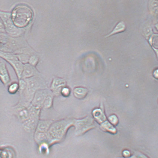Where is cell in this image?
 Returning a JSON list of instances; mask_svg holds the SVG:
<instances>
[{
  "mask_svg": "<svg viewBox=\"0 0 158 158\" xmlns=\"http://www.w3.org/2000/svg\"><path fill=\"white\" fill-rule=\"evenodd\" d=\"M122 155L123 158H128L131 156V153L129 150H125L123 151Z\"/></svg>",
  "mask_w": 158,
  "mask_h": 158,
  "instance_id": "cell-21",
  "label": "cell"
},
{
  "mask_svg": "<svg viewBox=\"0 0 158 158\" xmlns=\"http://www.w3.org/2000/svg\"><path fill=\"white\" fill-rule=\"evenodd\" d=\"M52 93H50L47 96L43 103L42 108L49 109L51 108L53 100V96L52 95Z\"/></svg>",
  "mask_w": 158,
  "mask_h": 158,
  "instance_id": "cell-13",
  "label": "cell"
},
{
  "mask_svg": "<svg viewBox=\"0 0 158 158\" xmlns=\"http://www.w3.org/2000/svg\"><path fill=\"white\" fill-rule=\"evenodd\" d=\"M0 80L5 85L10 84V78L6 64L4 62H0Z\"/></svg>",
  "mask_w": 158,
  "mask_h": 158,
  "instance_id": "cell-6",
  "label": "cell"
},
{
  "mask_svg": "<svg viewBox=\"0 0 158 158\" xmlns=\"http://www.w3.org/2000/svg\"><path fill=\"white\" fill-rule=\"evenodd\" d=\"M88 90L82 87H77L74 88L73 93L74 97L78 99H84L88 95Z\"/></svg>",
  "mask_w": 158,
  "mask_h": 158,
  "instance_id": "cell-10",
  "label": "cell"
},
{
  "mask_svg": "<svg viewBox=\"0 0 158 158\" xmlns=\"http://www.w3.org/2000/svg\"><path fill=\"white\" fill-rule=\"evenodd\" d=\"M92 114L94 119L100 124L106 121V117L104 111L102 109H95L93 111Z\"/></svg>",
  "mask_w": 158,
  "mask_h": 158,
  "instance_id": "cell-9",
  "label": "cell"
},
{
  "mask_svg": "<svg viewBox=\"0 0 158 158\" xmlns=\"http://www.w3.org/2000/svg\"><path fill=\"white\" fill-rule=\"evenodd\" d=\"M153 75L154 76V77L156 78V79H157L158 78V70H156L154 71L153 73Z\"/></svg>",
  "mask_w": 158,
  "mask_h": 158,
  "instance_id": "cell-23",
  "label": "cell"
},
{
  "mask_svg": "<svg viewBox=\"0 0 158 158\" xmlns=\"http://www.w3.org/2000/svg\"><path fill=\"white\" fill-rule=\"evenodd\" d=\"M0 57L11 65L19 79H21L24 64L19 61L17 55L12 53L0 51Z\"/></svg>",
  "mask_w": 158,
  "mask_h": 158,
  "instance_id": "cell-2",
  "label": "cell"
},
{
  "mask_svg": "<svg viewBox=\"0 0 158 158\" xmlns=\"http://www.w3.org/2000/svg\"><path fill=\"white\" fill-rule=\"evenodd\" d=\"M117 158H150L148 156L145 155L142 152H139L135 151L134 152L132 155H131L130 157L128 158H123L119 157Z\"/></svg>",
  "mask_w": 158,
  "mask_h": 158,
  "instance_id": "cell-15",
  "label": "cell"
},
{
  "mask_svg": "<svg viewBox=\"0 0 158 158\" xmlns=\"http://www.w3.org/2000/svg\"><path fill=\"white\" fill-rule=\"evenodd\" d=\"M109 122L113 126H116L119 122L117 116L112 115L108 117Z\"/></svg>",
  "mask_w": 158,
  "mask_h": 158,
  "instance_id": "cell-18",
  "label": "cell"
},
{
  "mask_svg": "<svg viewBox=\"0 0 158 158\" xmlns=\"http://www.w3.org/2000/svg\"><path fill=\"white\" fill-rule=\"evenodd\" d=\"M4 44L0 42V51L3 52L4 50Z\"/></svg>",
  "mask_w": 158,
  "mask_h": 158,
  "instance_id": "cell-22",
  "label": "cell"
},
{
  "mask_svg": "<svg viewBox=\"0 0 158 158\" xmlns=\"http://www.w3.org/2000/svg\"><path fill=\"white\" fill-rule=\"evenodd\" d=\"M73 122L77 135H82L94 127L93 120L89 117L82 119L74 120Z\"/></svg>",
  "mask_w": 158,
  "mask_h": 158,
  "instance_id": "cell-3",
  "label": "cell"
},
{
  "mask_svg": "<svg viewBox=\"0 0 158 158\" xmlns=\"http://www.w3.org/2000/svg\"><path fill=\"white\" fill-rule=\"evenodd\" d=\"M4 24L6 33L10 37H17L22 33L21 28H18L14 24L12 19L4 23Z\"/></svg>",
  "mask_w": 158,
  "mask_h": 158,
  "instance_id": "cell-5",
  "label": "cell"
},
{
  "mask_svg": "<svg viewBox=\"0 0 158 158\" xmlns=\"http://www.w3.org/2000/svg\"><path fill=\"white\" fill-rule=\"evenodd\" d=\"M100 125L101 128L103 131L114 134L117 133V129L109 121H105Z\"/></svg>",
  "mask_w": 158,
  "mask_h": 158,
  "instance_id": "cell-11",
  "label": "cell"
},
{
  "mask_svg": "<svg viewBox=\"0 0 158 158\" xmlns=\"http://www.w3.org/2000/svg\"><path fill=\"white\" fill-rule=\"evenodd\" d=\"M126 25H125L124 22L123 21L119 22L116 25L113 31L110 34L106 36V37H110V36L114 35V34L124 32L125 29H126Z\"/></svg>",
  "mask_w": 158,
  "mask_h": 158,
  "instance_id": "cell-12",
  "label": "cell"
},
{
  "mask_svg": "<svg viewBox=\"0 0 158 158\" xmlns=\"http://www.w3.org/2000/svg\"><path fill=\"white\" fill-rule=\"evenodd\" d=\"M66 83L64 79L56 78L53 80L51 86V91L54 95L59 96L60 94L61 90L66 86Z\"/></svg>",
  "mask_w": 158,
  "mask_h": 158,
  "instance_id": "cell-7",
  "label": "cell"
},
{
  "mask_svg": "<svg viewBox=\"0 0 158 158\" xmlns=\"http://www.w3.org/2000/svg\"><path fill=\"white\" fill-rule=\"evenodd\" d=\"M33 17V13L29 7L20 5L15 8L11 13L13 23L19 28H24L29 24Z\"/></svg>",
  "mask_w": 158,
  "mask_h": 158,
  "instance_id": "cell-1",
  "label": "cell"
},
{
  "mask_svg": "<svg viewBox=\"0 0 158 158\" xmlns=\"http://www.w3.org/2000/svg\"><path fill=\"white\" fill-rule=\"evenodd\" d=\"M19 92H20L21 94H22L26 89L27 86L26 82L25 81L24 79H19Z\"/></svg>",
  "mask_w": 158,
  "mask_h": 158,
  "instance_id": "cell-16",
  "label": "cell"
},
{
  "mask_svg": "<svg viewBox=\"0 0 158 158\" xmlns=\"http://www.w3.org/2000/svg\"><path fill=\"white\" fill-rule=\"evenodd\" d=\"M0 33H6L5 27L3 21L0 19Z\"/></svg>",
  "mask_w": 158,
  "mask_h": 158,
  "instance_id": "cell-20",
  "label": "cell"
},
{
  "mask_svg": "<svg viewBox=\"0 0 158 158\" xmlns=\"http://www.w3.org/2000/svg\"><path fill=\"white\" fill-rule=\"evenodd\" d=\"M19 90V83H14L9 85L8 92L9 93L14 94L17 93Z\"/></svg>",
  "mask_w": 158,
  "mask_h": 158,
  "instance_id": "cell-14",
  "label": "cell"
},
{
  "mask_svg": "<svg viewBox=\"0 0 158 158\" xmlns=\"http://www.w3.org/2000/svg\"><path fill=\"white\" fill-rule=\"evenodd\" d=\"M37 73L35 67L32 66L28 63L24 65L21 79H25L35 76Z\"/></svg>",
  "mask_w": 158,
  "mask_h": 158,
  "instance_id": "cell-8",
  "label": "cell"
},
{
  "mask_svg": "<svg viewBox=\"0 0 158 158\" xmlns=\"http://www.w3.org/2000/svg\"><path fill=\"white\" fill-rule=\"evenodd\" d=\"M38 62H39V59L37 56H32L29 58L28 63L32 66L35 67L37 65Z\"/></svg>",
  "mask_w": 158,
  "mask_h": 158,
  "instance_id": "cell-19",
  "label": "cell"
},
{
  "mask_svg": "<svg viewBox=\"0 0 158 158\" xmlns=\"http://www.w3.org/2000/svg\"><path fill=\"white\" fill-rule=\"evenodd\" d=\"M51 93L46 89L37 91L34 96L31 104L32 106L42 109L44 102L47 96Z\"/></svg>",
  "mask_w": 158,
  "mask_h": 158,
  "instance_id": "cell-4",
  "label": "cell"
},
{
  "mask_svg": "<svg viewBox=\"0 0 158 158\" xmlns=\"http://www.w3.org/2000/svg\"><path fill=\"white\" fill-rule=\"evenodd\" d=\"M71 92L70 89L65 86L62 88L60 92V95L64 97H68L70 96Z\"/></svg>",
  "mask_w": 158,
  "mask_h": 158,
  "instance_id": "cell-17",
  "label": "cell"
}]
</instances>
